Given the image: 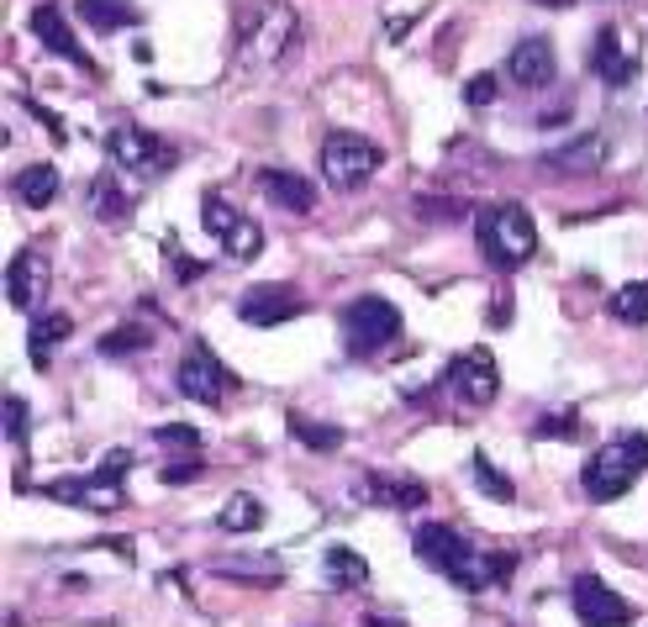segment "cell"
<instances>
[{
    "mask_svg": "<svg viewBox=\"0 0 648 627\" xmlns=\"http://www.w3.org/2000/svg\"><path fill=\"white\" fill-rule=\"evenodd\" d=\"M417 559L438 570V575H449L458 591H469V596H480L490 585H501L511 575V554H480L464 532H454L449 522H422L417 528Z\"/></svg>",
    "mask_w": 648,
    "mask_h": 627,
    "instance_id": "cell-1",
    "label": "cell"
},
{
    "mask_svg": "<svg viewBox=\"0 0 648 627\" xmlns=\"http://www.w3.org/2000/svg\"><path fill=\"white\" fill-rule=\"evenodd\" d=\"M644 469H648V433H623V437H612V443H601L596 454L585 458L580 490H585L596 507H606V501L627 496Z\"/></svg>",
    "mask_w": 648,
    "mask_h": 627,
    "instance_id": "cell-2",
    "label": "cell"
},
{
    "mask_svg": "<svg viewBox=\"0 0 648 627\" xmlns=\"http://www.w3.org/2000/svg\"><path fill=\"white\" fill-rule=\"evenodd\" d=\"M301 37V17L285 0H248L238 11V58L242 64H280Z\"/></svg>",
    "mask_w": 648,
    "mask_h": 627,
    "instance_id": "cell-3",
    "label": "cell"
},
{
    "mask_svg": "<svg viewBox=\"0 0 648 627\" xmlns=\"http://www.w3.org/2000/svg\"><path fill=\"white\" fill-rule=\"evenodd\" d=\"M480 253L496 269H522L538 253V221L522 201H501L480 212Z\"/></svg>",
    "mask_w": 648,
    "mask_h": 627,
    "instance_id": "cell-4",
    "label": "cell"
},
{
    "mask_svg": "<svg viewBox=\"0 0 648 627\" xmlns=\"http://www.w3.org/2000/svg\"><path fill=\"white\" fill-rule=\"evenodd\" d=\"M401 338V312L385 301V295H359V301H348V312H343V348L354 354V359H375L380 348Z\"/></svg>",
    "mask_w": 648,
    "mask_h": 627,
    "instance_id": "cell-5",
    "label": "cell"
},
{
    "mask_svg": "<svg viewBox=\"0 0 648 627\" xmlns=\"http://www.w3.org/2000/svg\"><path fill=\"white\" fill-rule=\"evenodd\" d=\"M375 170H380V148L369 138H359V132H327L322 138V174L337 195L364 191L375 180Z\"/></svg>",
    "mask_w": 648,
    "mask_h": 627,
    "instance_id": "cell-6",
    "label": "cell"
},
{
    "mask_svg": "<svg viewBox=\"0 0 648 627\" xmlns=\"http://www.w3.org/2000/svg\"><path fill=\"white\" fill-rule=\"evenodd\" d=\"M174 390L191 396V401H201V407H222L227 390H233V375H227V364L212 354V343L195 338L191 348L180 354V364H174Z\"/></svg>",
    "mask_w": 648,
    "mask_h": 627,
    "instance_id": "cell-7",
    "label": "cell"
},
{
    "mask_svg": "<svg viewBox=\"0 0 648 627\" xmlns=\"http://www.w3.org/2000/svg\"><path fill=\"white\" fill-rule=\"evenodd\" d=\"M606 153H612L606 132H601V127H591V132H575L570 143L549 148V153L538 159V170L549 174V180H591V174H601Z\"/></svg>",
    "mask_w": 648,
    "mask_h": 627,
    "instance_id": "cell-8",
    "label": "cell"
},
{
    "mask_svg": "<svg viewBox=\"0 0 648 627\" xmlns=\"http://www.w3.org/2000/svg\"><path fill=\"white\" fill-rule=\"evenodd\" d=\"M106 153L132 174H159L174 164V148H169L159 132H148V127H111V132H106Z\"/></svg>",
    "mask_w": 648,
    "mask_h": 627,
    "instance_id": "cell-9",
    "label": "cell"
},
{
    "mask_svg": "<svg viewBox=\"0 0 648 627\" xmlns=\"http://www.w3.org/2000/svg\"><path fill=\"white\" fill-rule=\"evenodd\" d=\"M443 386L454 390L464 407H490L501 396V375H496V359L475 348V354H454L449 369H443Z\"/></svg>",
    "mask_w": 648,
    "mask_h": 627,
    "instance_id": "cell-10",
    "label": "cell"
},
{
    "mask_svg": "<svg viewBox=\"0 0 648 627\" xmlns=\"http://www.w3.org/2000/svg\"><path fill=\"white\" fill-rule=\"evenodd\" d=\"M570 606H575V623L580 627H627L633 623V606L606 585L601 575H575V585H570Z\"/></svg>",
    "mask_w": 648,
    "mask_h": 627,
    "instance_id": "cell-11",
    "label": "cell"
},
{
    "mask_svg": "<svg viewBox=\"0 0 648 627\" xmlns=\"http://www.w3.org/2000/svg\"><path fill=\"white\" fill-rule=\"evenodd\" d=\"M43 290H48V259L37 248L11 253V264H6V306L11 312H37Z\"/></svg>",
    "mask_w": 648,
    "mask_h": 627,
    "instance_id": "cell-12",
    "label": "cell"
},
{
    "mask_svg": "<svg viewBox=\"0 0 648 627\" xmlns=\"http://www.w3.org/2000/svg\"><path fill=\"white\" fill-rule=\"evenodd\" d=\"M32 37L43 43L48 53H58V58H69L74 69H85V74H96V58L79 48V37H74V26H69V17L58 11V6H32Z\"/></svg>",
    "mask_w": 648,
    "mask_h": 627,
    "instance_id": "cell-13",
    "label": "cell"
},
{
    "mask_svg": "<svg viewBox=\"0 0 648 627\" xmlns=\"http://www.w3.org/2000/svg\"><path fill=\"white\" fill-rule=\"evenodd\" d=\"M301 312H306V301L295 295V285H253L242 290L238 301V316L248 327H280V322H290Z\"/></svg>",
    "mask_w": 648,
    "mask_h": 627,
    "instance_id": "cell-14",
    "label": "cell"
},
{
    "mask_svg": "<svg viewBox=\"0 0 648 627\" xmlns=\"http://www.w3.org/2000/svg\"><path fill=\"white\" fill-rule=\"evenodd\" d=\"M506 74H511L522 90H549L553 74H559L553 43H549V37H522L517 48L506 53Z\"/></svg>",
    "mask_w": 648,
    "mask_h": 627,
    "instance_id": "cell-15",
    "label": "cell"
},
{
    "mask_svg": "<svg viewBox=\"0 0 648 627\" xmlns=\"http://www.w3.org/2000/svg\"><path fill=\"white\" fill-rule=\"evenodd\" d=\"M354 496L369 501V507H401V511H417L428 501V490L417 480H390L385 469H364V480L354 485Z\"/></svg>",
    "mask_w": 648,
    "mask_h": 627,
    "instance_id": "cell-16",
    "label": "cell"
},
{
    "mask_svg": "<svg viewBox=\"0 0 648 627\" xmlns=\"http://www.w3.org/2000/svg\"><path fill=\"white\" fill-rule=\"evenodd\" d=\"M74 333V316L69 312H32V322H26V359H32V369H48L53 364V348Z\"/></svg>",
    "mask_w": 648,
    "mask_h": 627,
    "instance_id": "cell-17",
    "label": "cell"
},
{
    "mask_svg": "<svg viewBox=\"0 0 648 627\" xmlns=\"http://www.w3.org/2000/svg\"><path fill=\"white\" fill-rule=\"evenodd\" d=\"M259 191H264L274 206L295 212V217H306V212L316 206V185L295 170H259Z\"/></svg>",
    "mask_w": 648,
    "mask_h": 627,
    "instance_id": "cell-18",
    "label": "cell"
},
{
    "mask_svg": "<svg viewBox=\"0 0 648 627\" xmlns=\"http://www.w3.org/2000/svg\"><path fill=\"white\" fill-rule=\"evenodd\" d=\"M591 69H596V79H606V85H627V79L638 74V58L623 48V37H617V26H612V22L596 32V48H591Z\"/></svg>",
    "mask_w": 648,
    "mask_h": 627,
    "instance_id": "cell-19",
    "label": "cell"
},
{
    "mask_svg": "<svg viewBox=\"0 0 648 627\" xmlns=\"http://www.w3.org/2000/svg\"><path fill=\"white\" fill-rule=\"evenodd\" d=\"M322 575H327V585H333V591H359V585H369V564H364L359 549L333 543V549L322 554Z\"/></svg>",
    "mask_w": 648,
    "mask_h": 627,
    "instance_id": "cell-20",
    "label": "cell"
},
{
    "mask_svg": "<svg viewBox=\"0 0 648 627\" xmlns=\"http://www.w3.org/2000/svg\"><path fill=\"white\" fill-rule=\"evenodd\" d=\"M74 17L106 37V32H121V26H138V6L132 0H74Z\"/></svg>",
    "mask_w": 648,
    "mask_h": 627,
    "instance_id": "cell-21",
    "label": "cell"
},
{
    "mask_svg": "<svg viewBox=\"0 0 648 627\" xmlns=\"http://www.w3.org/2000/svg\"><path fill=\"white\" fill-rule=\"evenodd\" d=\"M216 528L222 532H259L264 528V501L253 496V490H233L222 511H216Z\"/></svg>",
    "mask_w": 648,
    "mask_h": 627,
    "instance_id": "cell-22",
    "label": "cell"
},
{
    "mask_svg": "<svg viewBox=\"0 0 648 627\" xmlns=\"http://www.w3.org/2000/svg\"><path fill=\"white\" fill-rule=\"evenodd\" d=\"M201 221H206V233L227 248V242H233V233H238L248 217H242L233 201H222V191H206V201H201Z\"/></svg>",
    "mask_w": 648,
    "mask_h": 627,
    "instance_id": "cell-23",
    "label": "cell"
},
{
    "mask_svg": "<svg viewBox=\"0 0 648 627\" xmlns=\"http://www.w3.org/2000/svg\"><path fill=\"white\" fill-rule=\"evenodd\" d=\"M53 195H58V170H53V164H32V170L17 174V201H22V206L43 212Z\"/></svg>",
    "mask_w": 648,
    "mask_h": 627,
    "instance_id": "cell-24",
    "label": "cell"
},
{
    "mask_svg": "<svg viewBox=\"0 0 648 627\" xmlns=\"http://www.w3.org/2000/svg\"><path fill=\"white\" fill-rule=\"evenodd\" d=\"M212 575H222V580H253V585H269V580H280L285 575V564H280V559H216L212 564Z\"/></svg>",
    "mask_w": 648,
    "mask_h": 627,
    "instance_id": "cell-25",
    "label": "cell"
},
{
    "mask_svg": "<svg viewBox=\"0 0 648 627\" xmlns=\"http://www.w3.org/2000/svg\"><path fill=\"white\" fill-rule=\"evenodd\" d=\"M606 312L617 316V322H627V327H644V322H648V280L623 285L612 301H606Z\"/></svg>",
    "mask_w": 648,
    "mask_h": 627,
    "instance_id": "cell-26",
    "label": "cell"
},
{
    "mask_svg": "<svg viewBox=\"0 0 648 627\" xmlns=\"http://www.w3.org/2000/svg\"><path fill=\"white\" fill-rule=\"evenodd\" d=\"M290 437H295L301 448H316V454H333V448H343V428L306 422V417H290Z\"/></svg>",
    "mask_w": 648,
    "mask_h": 627,
    "instance_id": "cell-27",
    "label": "cell"
},
{
    "mask_svg": "<svg viewBox=\"0 0 648 627\" xmlns=\"http://www.w3.org/2000/svg\"><path fill=\"white\" fill-rule=\"evenodd\" d=\"M143 348H153V333H148L143 322L117 327V333H106V338H100V354H106V359H127V354H143Z\"/></svg>",
    "mask_w": 648,
    "mask_h": 627,
    "instance_id": "cell-28",
    "label": "cell"
},
{
    "mask_svg": "<svg viewBox=\"0 0 648 627\" xmlns=\"http://www.w3.org/2000/svg\"><path fill=\"white\" fill-rule=\"evenodd\" d=\"M90 212L106 217V221H121L127 212H132V201L117 191V180H111V174H100L96 185H90Z\"/></svg>",
    "mask_w": 648,
    "mask_h": 627,
    "instance_id": "cell-29",
    "label": "cell"
},
{
    "mask_svg": "<svg viewBox=\"0 0 648 627\" xmlns=\"http://www.w3.org/2000/svg\"><path fill=\"white\" fill-rule=\"evenodd\" d=\"M469 469H475V485H480V496H490V501H517V485L506 480V475H501V469H496V464H490L485 454H475V464H469Z\"/></svg>",
    "mask_w": 648,
    "mask_h": 627,
    "instance_id": "cell-30",
    "label": "cell"
},
{
    "mask_svg": "<svg viewBox=\"0 0 648 627\" xmlns=\"http://www.w3.org/2000/svg\"><path fill=\"white\" fill-rule=\"evenodd\" d=\"M532 437H543V443H553V437H580V417L575 411H549V417H538V428H532Z\"/></svg>",
    "mask_w": 648,
    "mask_h": 627,
    "instance_id": "cell-31",
    "label": "cell"
},
{
    "mask_svg": "<svg viewBox=\"0 0 648 627\" xmlns=\"http://www.w3.org/2000/svg\"><path fill=\"white\" fill-rule=\"evenodd\" d=\"M259 242H264V233H259V221L248 217L238 233H233V242H227V259H233V264H248V259L259 253Z\"/></svg>",
    "mask_w": 648,
    "mask_h": 627,
    "instance_id": "cell-32",
    "label": "cell"
},
{
    "mask_svg": "<svg viewBox=\"0 0 648 627\" xmlns=\"http://www.w3.org/2000/svg\"><path fill=\"white\" fill-rule=\"evenodd\" d=\"M127 469H132V454H127V448H111V454H106L96 469H90V480H100V485H111V490H121Z\"/></svg>",
    "mask_w": 648,
    "mask_h": 627,
    "instance_id": "cell-33",
    "label": "cell"
},
{
    "mask_svg": "<svg viewBox=\"0 0 648 627\" xmlns=\"http://www.w3.org/2000/svg\"><path fill=\"white\" fill-rule=\"evenodd\" d=\"M153 443H164V448H195L201 433L185 428V422H164V428H153Z\"/></svg>",
    "mask_w": 648,
    "mask_h": 627,
    "instance_id": "cell-34",
    "label": "cell"
},
{
    "mask_svg": "<svg viewBox=\"0 0 648 627\" xmlns=\"http://www.w3.org/2000/svg\"><path fill=\"white\" fill-rule=\"evenodd\" d=\"M201 469H206L201 458H174V464H164V475H159V480L164 485H191V480H201Z\"/></svg>",
    "mask_w": 648,
    "mask_h": 627,
    "instance_id": "cell-35",
    "label": "cell"
},
{
    "mask_svg": "<svg viewBox=\"0 0 648 627\" xmlns=\"http://www.w3.org/2000/svg\"><path fill=\"white\" fill-rule=\"evenodd\" d=\"M6 437H11V443L26 437V401L22 396H6Z\"/></svg>",
    "mask_w": 648,
    "mask_h": 627,
    "instance_id": "cell-36",
    "label": "cell"
},
{
    "mask_svg": "<svg viewBox=\"0 0 648 627\" xmlns=\"http://www.w3.org/2000/svg\"><path fill=\"white\" fill-rule=\"evenodd\" d=\"M464 100H469V106H490V100H496V74H475V79L464 85Z\"/></svg>",
    "mask_w": 648,
    "mask_h": 627,
    "instance_id": "cell-37",
    "label": "cell"
},
{
    "mask_svg": "<svg viewBox=\"0 0 648 627\" xmlns=\"http://www.w3.org/2000/svg\"><path fill=\"white\" fill-rule=\"evenodd\" d=\"M201 274H206V264H195L191 253H180V259H174V280H201Z\"/></svg>",
    "mask_w": 648,
    "mask_h": 627,
    "instance_id": "cell-38",
    "label": "cell"
}]
</instances>
